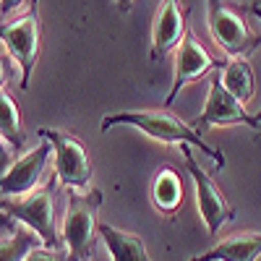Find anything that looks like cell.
Segmentation results:
<instances>
[{
  "label": "cell",
  "mask_w": 261,
  "mask_h": 261,
  "mask_svg": "<svg viewBox=\"0 0 261 261\" xmlns=\"http://www.w3.org/2000/svg\"><path fill=\"white\" fill-rule=\"evenodd\" d=\"M6 84V65H3V60H0V86Z\"/></svg>",
  "instance_id": "24"
},
{
  "label": "cell",
  "mask_w": 261,
  "mask_h": 261,
  "mask_svg": "<svg viewBox=\"0 0 261 261\" xmlns=\"http://www.w3.org/2000/svg\"><path fill=\"white\" fill-rule=\"evenodd\" d=\"M248 11H251V13H253V16L261 21V3H248Z\"/></svg>",
  "instance_id": "23"
},
{
  "label": "cell",
  "mask_w": 261,
  "mask_h": 261,
  "mask_svg": "<svg viewBox=\"0 0 261 261\" xmlns=\"http://www.w3.org/2000/svg\"><path fill=\"white\" fill-rule=\"evenodd\" d=\"M27 261H65V256L58 253V251L50 248V246H39V248H34V251L27 256Z\"/></svg>",
  "instance_id": "18"
},
{
  "label": "cell",
  "mask_w": 261,
  "mask_h": 261,
  "mask_svg": "<svg viewBox=\"0 0 261 261\" xmlns=\"http://www.w3.org/2000/svg\"><path fill=\"white\" fill-rule=\"evenodd\" d=\"M24 0H0V16H8V13H13Z\"/></svg>",
  "instance_id": "21"
},
{
  "label": "cell",
  "mask_w": 261,
  "mask_h": 261,
  "mask_svg": "<svg viewBox=\"0 0 261 261\" xmlns=\"http://www.w3.org/2000/svg\"><path fill=\"white\" fill-rule=\"evenodd\" d=\"M113 125H128V128H136L141 134L151 136L154 141H162V144H191L199 151H204L206 157H212L217 162V170L225 167V157L222 151L212 149L201 134H196L193 125H188L186 120H180L178 115H172L170 110H125V113H113L102 118L99 123V130L107 134Z\"/></svg>",
  "instance_id": "1"
},
{
  "label": "cell",
  "mask_w": 261,
  "mask_h": 261,
  "mask_svg": "<svg viewBox=\"0 0 261 261\" xmlns=\"http://www.w3.org/2000/svg\"><path fill=\"white\" fill-rule=\"evenodd\" d=\"M0 209L16 222L29 227L42 238L45 246L58 243V227H55V206H53V191L50 188H37L27 196H8L0 199Z\"/></svg>",
  "instance_id": "5"
},
{
  "label": "cell",
  "mask_w": 261,
  "mask_h": 261,
  "mask_svg": "<svg viewBox=\"0 0 261 261\" xmlns=\"http://www.w3.org/2000/svg\"><path fill=\"white\" fill-rule=\"evenodd\" d=\"M115 8H118L120 13H128L130 8H134V0H115Z\"/></svg>",
  "instance_id": "22"
},
{
  "label": "cell",
  "mask_w": 261,
  "mask_h": 261,
  "mask_svg": "<svg viewBox=\"0 0 261 261\" xmlns=\"http://www.w3.org/2000/svg\"><path fill=\"white\" fill-rule=\"evenodd\" d=\"M97 232L102 235L105 248L113 261H151L146 243L139 235L125 232V230L113 227V225H97Z\"/></svg>",
  "instance_id": "13"
},
{
  "label": "cell",
  "mask_w": 261,
  "mask_h": 261,
  "mask_svg": "<svg viewBox=\"0 0 261 261\" xmlns=\"http://www.w3.org/2000/svg\"><path fill=\"white\" fill-rule=\"evenodd\" d=\"M183 178H180V172L178 170H172V167H162L154 180H151V201H154L157 212L162 214H175L183 204Z\"/></svg>",
  "instance_id": "14"
},
{
  "label": "cell",
  "mask_w": 261,
  "mask_h": 261,
  "mask_svg": "<svg viewBox=\"0 0 261 261\" xmlns=\"http://www.w3.org/2000/svg\"><path fill=\"white\" fill-rule=\"evenodd\" d=\"M53 157V146L47 139H42L34 149H29L27 154H21L11 170L0 178V193L3 196H27L37 191V183L45 172L47 162Z\"/></svg>",
  "instance_id": "10"
},
{
  "label": "cell",
  "mask_w": 261,
  "mask_h": 261,
  "mask_svg": "<svg viewBox=\"0 0 261 261\" xmlns=\"http://www.w3.org/2000/svg\"><path fill=\"white\" fill-rule=\"evenodd\" d=\"M180 154L186 160V170L188 175L193 178V186H196V204H199V214L206 225V232L209 235H217L227 222H232L235 217V209L230 206V201L222 196V191L217 188V183L212 180L209 172L196 162L193 151H191V144H183L180 146Z\"/></svg>",
  "instance_id": "7"
},
{
  "label": "cell",
  "mask_w": 261,
  "mask_h": 261,
  "mask_svg": "<svg viewBox=\"0 0 261 261\" xmlns=\"http://www.w3.org/2000/svg\"><path fill=\"white\" fill-rule=\"evenodd\" d=\"M16 160H13V146L0 136V178L6 175V172L11 170V165H13Z\"/></svg>",
  "instance_id": "19"
},
{
  "label": "cell",
  "mask_w": 261,
  "mask_h": 261,
  "mask_svg": "<svg viewBox=\"0 0 261 261\" xmlns=\"http://www.w3.org/2000/svg\"><path fill=\"white\" fill-rule=\"evenodd\" d=\"M230 125H248L261 134V125L256 123V118L248 115L246 107L225 89L222 76H214L209 84V97L204 110L199 118H193V130L204 136L212 128H230Z\"/></svg>",
  "instance_id": "8"
},
{
  "label": "cell",
  "mask_w": 261,
  "mask_h": 261,
  "mask_svg": "<svg viewBox=\"0 0 261 261\" xmlns=\"http://www.w3.org/2000/svg\"><path fill=\"white\" fill-rule=\"evenodd\" d=\"M214 68H225V60H217L212 58L201 45L199 39L193 37L191 29H186L183 34V42L178 45V53H175V71H172V86L167 97L162 99V110H170L175 97L183 92L186 84H193L196 79H201L204 73L214 71Z\"/></svg>",
  "instance_id": "9"
},
{
  "label": "cell",
  "mask_w": 261,
  "mask_h": 261,
  "mask_svg": "<svg viewBox=\"0 0 261 261\" xmlns=\"http://www.w3.org/2000/svg\"><path fill=\"white\" fill-rule=\"evenodd\" d=\"M45 246L42 243V238L37 232H32L29 227L18 225V230L8 238H0V261H27V256Z\"/></svg>",
  "instance_id": "16"
},
{
  "label": "cell",
  "mask_w": 261,
  "mask_h": 261,
  "mask_svg": "<svg viewBox=\"0 0 261 261\" xmlns=\"http://www.w3.org/2000/svg\"><path fill=\"white\" fill-rule=\"evenodd\" d=\"M186 13L188 8H180V0H162L160 3L154 27H151V47H149V58L154 63L162 60L170 50H175L183 42V34L188 29Z\"/></svg>",
  "instance_id": "11"
},
{
  "label": "cell",
  "mask_w": 261,
  "mask_h": 261,
  "mask_svg": "<svg viewBox=\"0 0 261 261\" xmlns=\"http://www.w3.org/2000/svg\"><path fill=\"white\" fill-rule=\"evenodd\" d=\"M99 204H102V193L94 188L86 193L71 191L68 212H65V222H63V246L68 251L71 261H84L89 256L94 232H97L94 212Z\"/></svg>",
  "instance_id": "3"
},
{
  "label": "cell",
  "mask_w": 261,
  "mask_h": 261,
  "mask_svg": "<svg viewBox=\"0 0 261 261\" xmlns=\"http://www.w3.org/2000/svg\"><path fill=\"white\" fill-rule=\"evenodd\" d=\"M16 230H18V227H16V220L0 209V238H8V235H13Z\"/></svg>",
  "instance_id": "20"
},
{
  "label": "cell",
  "mask_w": 261,
  "mask_h": 261,
  "mask_svg": "<svg viewBox=\"0 0 261 261\" xmlns=\"http://www.w3.org/2000/svg\"><path fill=\"white\" fill-rule=\"evenodd\" d=\"M0 42L6 45L8 55L21 68V89H27L32 81V71L39 58V8L37 0H32V8L8 24L0 27Z\"/></svg>",
  "instance_id": "6"
},
{
  "label": "cell",
  "mask_w": 261,
  "mask_h": 261,
  "mask_svg": "<svg viewBox=\"0 0 261 261\" xmlns=\"http://www.w3.org/2000/svg\"><path fill=\"white\" fill-rule=\"evenodd\" d=\"M258 256H261V232H238L188 261H258Z\"/></svg>",
  "instance_id": "12"
},
{
  "label": "cell",
  "mask_w": 261,
  "mask_h": 261,
  "mask_svg": "<svg viewBox=\"0 0 261 261\" xmlns=\"http://www.w3.org/2000/svg\"><path fill=\"white\" fill-rule=\"evenodd\" d=\"M0 136H3L13 149L24 146V128H21L18 105L6 92H0Z\"/></svg>",
  "instance_id": "17"
},
{
  "label": "cell",
  "mask_w": 261,
  "mask_h": 261,
  "mask_svg": "<svg viewBox=\"0 0 261 261\" xmlns=\"http://www.w3.org/2000/svg\"><path fill=\"white\" fill-rule=\"evenodd\" d=\"M42 139H47L53 146V165L60 183L71 191H92V165L84 144L76 136H68L55 128H42Z\"/></svg>",
  "instance_id": "4"
},
{
  "label": "cell",
  "mask_w": 261,
  "mask_h": 261,
  "mask_svg": "<svg viewBox=\"0 0 261 261\" xmlns=\"http://www.w3.org/2000/svg\"><path fill=\"white\" fill-rule=\"evenodd\" d=\"M253 118H256V123H258V125H261V110H258V113H256V115H253Z\"/></svg>",
  "instance_id": "25"
},
{
  "label": "cell",
  "mask_w": 261,
  "mask_h": 261,
  "mask_svg": "<svg viewBox=\"0 0 261 261\" xmlns=\"http://www.w3.org/2000/svg\"><path fill=\"white\" fill-rule=\"evenodd\" d=\"M222 84L225 89L238 99V102H248L253 99V92H256V79H253V68L246 58H232L225 63L222 68Z\"/></svg>",
  "instance_id": "15"
},
{
  "label": "cell",
  "mask_w": 261,
  "mask_h": 261,
  "mask_svg": "<svg viewBox=\"0 0 261 261\" xmlns=\"http://www.w3.org/2000/svg\"><path fill=\"white\" fill-rule=\"evenodd\" d=\"M206 24L217 47L232 58H248L258 45L261 37L248 29V24L238 16L225 0H206Z\"/></svg>",
  "instance_id": "2"
}]
</instances>
